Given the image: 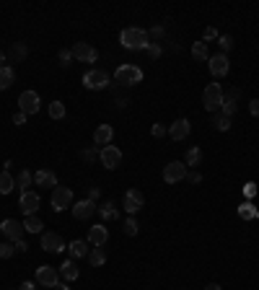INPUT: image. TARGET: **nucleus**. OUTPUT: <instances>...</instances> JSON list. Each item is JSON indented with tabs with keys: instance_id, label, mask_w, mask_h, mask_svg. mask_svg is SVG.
Returning a JSON list of instances; mask_svg holds the SVG:
<instances>
[{
	"instance_id": "nucleus-25",
	"label": "nucleus",
	"mask_w": 259,
	"mask_h": 290,
	"mask_svg": "<svg viewBox=\"0 0 259 290\" xmlns=\"http://www.w3.org/2000/svg\"><path fill=\"white\" fill-rule=\"evenodd\" d=\"M13 189H16V179L8 171H0V194H11Z\"/></svg>"
},
{
	"instance_id": "nucleus-29",
	"label": "nucleus",
	"mask_w": 259,
	"mask_h": 290,
	"mask_svg": "<svg viewBox=\"0 0 259 290\" xmlns=\"http://www.w3.org/2000/svg\"><path fill=\"white\" fill-rule=\"evenodd\" d=\"M238 215H241L243 220H254V218H259V210H254L251 202H243V205L238 207Z\"/></svg>"
},
{
	"instance_id": "nucleus-24",
	"label": "nucleus",
	"mask_w": 259,
	"mask_h": 290,
	"mask_svg": "<svg viewBox=\"0 0 259 290\" xmlns=\"http://www.w3.org/2000/svg\"><path fill=\"white\" fill-rule=\"evenodd\" d=\"M13 81H16V73H13V68H0V91H8L13 86Z\"/></svg>"
},
{
	"instance_id": "nucleus-52",
	"label": "nucleus",
	"mask_w": 259,
	"mask_h": 290,
	"mask_svg": "<svg viewBox=\"0 0 259 290\" xmlns=\"http://www.w3.org/2000/svg\"><path fill=\"white\" fill-rule=\"evenodd\" d=\"M6 60H8V57H6V52H0V68H6Z\"/></svg>"
},
{
	"instance_id": "nucleus-51",
	"label": "nucleus",
	"mask_w": 259,
	"mask_h": 290,
	"mask_svg": "<svg viewBox=\"0 0 259 290\" xmlns=\"http://www.w3.org/2000/svg\"><path fill=\"white\" fill-rule=\"evenodd\" d=\"M55 290H70V287H68V282H57V285H55Z\"/></svg>"
},
{
	"instance_id": "nucleus-49",
	"label": "nucleus",
	"mask_w": 259,
	"mask_h": 290,
	"mask_svg": "<svg viewBox=\"0 0 259 290\" xmlns=\"http://www.w3.org/2000/svg\"><path fill=\"white\" fill-rule=\"evenodd\" d=\"M13 246H16V251H29V243H26L24 238H21V241H16Z\"/></svg>"
},
{
	"instance_id": "nucleus-43",
	"label": "nucleus",
	"mask_w": 259,
	"mask_h": 290,
	"mask_svg": "<svg viewBox=\"0 0 259 290\" xmlns=\"http://www.w3.org/2000/svg\"><path fill=\"white\" fill-rule=\"evenodd\" d=\"M210 39H218V29L215 26H207L205 29V42H210Z\"/></svg>"
},
{
	"instance_id": "nucleus-36",
	"label": "nucleus",
	"mask_w": 259,
	"mask_h": 290,
	"mask_svg": "<svg viewBox=\"0 0 259 290\" xmlns=\"http://www.w3.org/2000/svg\"><path fill=\"white\" fill-rule=\"evenodd\" d=\"M26 52H29V50H26L24 44L19 42V44H13V50H11V57H13V60H21V57H26Z\"/></svg>"
},
{
	"instance_id": "nucleus-44",
	"label": "nucleus",
	"mask_w": 259,
	"mask_h": 290,
	"mask_svg": "<svg viewBox=\"0 0 259 290\" xmlns=\"http://www.w3.org/2000/svg\"><path fill=\"white\" fill-rule=\"evenodd\" d=\"M187 179H189V184H200V181H202V174L192 171V174H187Z\"/></svg>"
},
{
	"instance_id": "nucleus-9",
	"label": "nucleus",
	"mask_w": 259,
	"mask_h": 290,
	"mask_svg": "<svg viewBox=\"0 0 259 290\" xmlns=\"http://www.w3.org/2000/svg\"><path fill=\"white\" fill-rule=\"evenodd\" d=\"M34 282L42 285V287H55L60 282V272L52 269L50 264H42V267H37V280Z\"/></svg>"
},
{
	"instance_id": "nucleus-37",
	"label": "nucleus",
	"mask_w": 259,
	"mask_h": 290,
	"mask_svg": "<svg viewBox=\"0 0 259 290\" xmlns=\"http://www.w3.org/2000/svg\"><path fill=\"white\" fill-rule=\"evenodd\" d=\"M218 44H220V50L225 55L228 50H233V37H218Z\"/></svg>"
},
{
	"instance_id": "nucleus-40",
	"label": "nucleus",
	"mask_w": 259,
	"mask_h": 290,
	"mask_svg": "<svg viewBox=\"0 0 259 290\" xmlns=\"http://www.w3.org/2000/svg\"><path fill=\"white\" fill-rule=\"evenodd\" d=\"M150 132H153V137H166V135H169V127H166V125H153Z\"/></svg>"
},
{
	"instance_id": "nucleus-15",
	"label": "nucleus",
	"mask_w": 259,
	"mask_h": 290,
	"mask_svg": "<svg viewBox=\"0 0 259 290\" xmlns=\"http://www.w3.org/2000/svg\"><path fill=\"white\" fill-rule=\"evenodd\" d=\"M207 68H210V73L215 75V78H223V75L228 73V55H223V52H218V55H212L210 60H207Z\"/></svg>"
},
{
	"instance_id": "nucleus-38",
	"label": "nucleus",
	"mask_w": 259,
	"mask_h": 290,
	"mask_svg": "<svg viewBox=\"0 0 259 290\" xmlns=\"http://www.w3.org/2000/svg\"><path fill=\"white\" fill-rule=\"evenodd\" d=\"M99 153H101V150H96V148H86L81 156H83V161H96V158H99Z\"/></svg>"
},
{
	"instance_id": "nucleus-32",
	"label": "nucleus",
	"mask_w": 259,
	"mask_h": 290,
	"mask_svg": "<svg viewBox=\"0 0 259 290\" xmlns=\"http://www.w3.org/2000/svg\"><path fill=\"white\" fill-rule=\"evenodd\" d=\"M50 117L52 119H63L65 117V104L63 101H52L50 104Z\"/></svg>"
},
{
	"instance_id": "nucleus-53",
	"label": "nucleus",
	"mask_w": 259,
	"mask_h": 290,
	"mask_svg": "<svg viewBox=\"0 0 259 290\" xmlns=\"http://www.w3.org/2000/svg\"><path fill=\"white\" fill-rule=\"evenodd\" d=\"M205 290H220V285H218V282H210V285H207Z\"/></svg>"
},
{
	"instance_id": "nucleus-42",
	"label": "nucleus",
	"mask_w": 259,
	"mask_h": 290,
	"mask_svg": "<svg viewBox=\"0 0 259 290\" xmlns=\"http://www.w3.org/2000/svg\"><path fill=\"white\" fill-rule=\"evenodd\" d=\"M243 194H246V197L256 194V184H254V181H246V184H243Z\"/></svg>"
},
{
	"instance_id": "nucleus-3",
	"label": "nucleus",
	"mask_w": 259,
	"mask_h": 290,
	"mask_svg": "<svg viewBox=\"0 0 259 290\" xmlns=\"http://www.w3.org/2000/svg\"><path fill=\"white\" fill-rule=\"evenodd\" d=\"M114 81L119 86H138L143 81V70L138 65H119L114 70Z\"/></svg>"
},
{
	"instance_id": "nucleus-46",
	"label": "nucleus",
	"mask_w": 259,
	"mask_h": 290,
	"mask_svg": "<svg viewBox=\"0 0 259 290\" xmlns=\"http://www.w3.org/2000/svg\"><path fill=\"white\" fill-rule=\"evenodd\" d=\"M163 37V26H156V29H150V39H161Z\"/></svg>"
},
{
	"instance_id": "nucleus-4",
	"label": "nucleus",
	"mask_w": 259,
	"mask_h": 290,
	"mask_svg": "<svg viewBox=\"0 0 259 290\" xmlns=\"http://www.w3.org/2000/svg\"><path fill=\"white\" fill-rule=\"evenodd\" d=\"M83 86H86L88 91H101V88L109 86V73L99 70V68H91V70H86V75H83Z\"/></svg>"
},
{
	"instance_id": "nucleus-14",
	"label": "nucleus",
	"mask_w": 259,
	"mask_h": 290,
	"mask_svg": "<svg viewBox=\"0 0 259 290\" xmlns=\"http://www.w3.org/2000/svg\"><path fill=\"white\" fill-rule=\"evenodd\" d=\"M70 212H73V218H75V220H88V218H91V215H94V212H96V202H91V200L73 202Z\"/></svg>"
},
{
	"instance_id": "nucleus-34",
	"label": "nucleus",
	"mask_w": 259,
	"mask_h": 290,
	"mask_svg": "<svg viewBox=\"0 0 259 290\" xmlns=\"http://www.w3.org/2000/svg\"><path fill=\"white\" fill-rule=\"evenodd\" d=\"M13 254H16V246H13L11 241H3V243H0V259H11Z\"/></svg>"
},
{
	"instance_id": "nucleus-21",
	"label": "nucleus",
	"mask_w": 259,
	"mask_h": 290,
	"mask_svg": "<svg viewBox=\"0 0 259 290\" xmlns=\"http://www.w3.org/2000/svg\"><path fill=\"white\" fill-rule=\"evenodd\" d=\"M78 274H81L78 264H75L73 259H65L63 267H60V277H63L65 282H73V280H78Z\"/></svg>"
},
{
	"instance_id": "nucleus-26",
	"label": "nucleus",
	"mask_w": 259,
	"mask_h": 290,
	"mask_svg": "<svg viewBox=\"0 0 259 290\" xmlns=\"http://www.w3.org/2000/svg\"><path fill=\"white\" fill-rule=\"evenodd\" d=\"M192 57L194 60H200V63H207L210 55H207V44L205 42H194L192 44Z\"/></svg>"
},
{
	"instance_id": "nucleus-8",
	"label": "nucleus",
	"mask_w": 259,
	"mask_h": 290,
	"mask_svg": "<svg viewBox=\"0 0 259 290\" xmlns=\"http://www.w3.org/2000/svg\"><path fill=\"white\" fill-rule=\"evenodd\" d=\"M19 106H21V112H24L26 117L37 114V112H39V106H42L39 94H37V91H24V94L19 96Z\"/></svg>"
},
{
	"instance_id": "nucleus-45",
	"label": "nucleus",
	"mask_w": 259,
	"mask_h": 290,
	"mask_svg": "<svg viewBox=\"0 0 259 290\" xmlns=\"http://www.w3.org/2000/svg\"><path fill=\"white\" fill-rule=\"evenodd\" d=\"M99 197H101V192H99V187H91V192H88V200H91V202H96V200H99Z\"/></svg>"
},
{
	"instance_id": "nucleus-47",
	"label": "nucleus",
	"mask_w": 259,
	"mask_h": 290,
	"mask_svg": "<svg viewBox=\"0 0 259 290\" xmlns=\"http://www.w3.org/2000/svg\"><path fill=\"white\" fill-rule=\"evenodd\" d=\"M13 125H26V114H24V112L13 114Z\"/></svg>"
},
{
	"instance_id": "nucleus-12",
	"label": "nucleus",
	"mask_w": 259,
	"mask_h": 290,
	"mask_svg": "<svg viewBox=\"0 0 259 290\" xmlns=\"http://www.w3.org/2000/svg\"><path fill=\"white\" fill-rule=\"evenodd\" d=\"M106 241H109V228L104 223H96V225L88 228V243L91 246H104Z\"/></svg>"
},
{
	"instance_id": "nucleus-6",
	"label": "nucleus",
	"mask_w": 259,
	"mask_h": 290,
	"mask_svg": "<svg viewBox=\"0 0 259 290\" xmlns=\"http://www.w3.org/2000/svg\"><path fill=\"white\" fill-rule=\"evenodd\" d=\"M99 161H101V166L104 169H119V163H122V150L117 148V145H106V148H101V153H99Z\"/></svg>"
},
{
	"instance_id": "nucleus-10",
	"label": "nucleus",
	"mask_w": 259,
	"mask_h": 290,
	"mask_svg": "<svg viewBox=\"0 0 259 290\" xmlns=\"http://www.w3.org/2000/svg\"><path fill=\"white\" fill-rule=\"evenodd\" d=\"M0 231H3V236H6L11 243H16V241L24 238V223L13 220V218H6L3 223H0Z\"/></svg>"
},
{
	"instance_id": "nucleus-18",
	"label": "nucleus",
	"mask_w": 259,
	"mask_h": 290,
	"mask_svg": "<svg viewBox=\"0 0 259 290\" xmlns=\"http://www.w3.org/2000/svg\"><path fill=\"white\" fill-rule=\"evenodd\" d=\"M42 249L50 251V254H60L65 249V243H63V238H60L57 233H42Z\"/></svg>"
},
{
	"instance_id": "nucleus-11",
	"label": "nucleus",
	"mask_w": 259,
	"mask_h": 290,
	"mask_svg": "<svg viewBox=\"0 0 259 290\" xmlns=\"http://www.w3.org/2000/svg\"><path fill=\"white\" fill-rule=\"evenodd\" d=\"M70 52H73V60H78V63H96L99 60V52L88 42H78Z\"/></svg>"
},
{
	"instance_id": "nucleus-22",
	"label": "nucleus",
	"mask_w": 259,
	"mask_h": 290,
	"mask_svg": "<svg viewBox=\"0 0 259 290\" xmlns=\"http://www.w3.org/2000/svg\"><path fill=\"white\" fill-rule=\"evenodd\" d=\"M68 251H70V256H73V259H83V256H88V241H81V238L70 241Z\"/></svg>"
},
{
	"instance_id": "nucleus-16",
	"label": "nucleus",
	"mask_w": 259,
	"mask_h": 290,
	"mask_svg": "<svg viewBox=\"0 0 259 290\" xmlns=\"http://www.w3.org/2000/svg\"><path fill=\"white\" fill-rule=\"evenodd\" d=\"M143 205H145V197H143L140 189H130V192L125 194V210H127V215H135V212H138Z\"/></svg>"
},
{
	"instance_id": "nucleus-23",
	"label": "nucleus",
	"mask_w": 259,
	"mask_h": 290,
	"mask_svg": "<svg viewBox=\"0 0 259 290\" xmlns=\"http://www.w3.org/2000/svg\"><path fill=\"white\" fill-rule=\"evenodd\" d=\"M106 262V251H104V246H94L88 251V264L91 267H101Z\"/></svg>"
},
{
	"instance_id": "nucleus-2",
	"label": "nucleus",
	"mask_w": 259,
	"mask_h": 290,
	"mask_svg": "<svg viewBox=\"0 0 259 290\" xmlns=\"http://www.w3.org/2000/svg\"><path fill=\"white\" fill-rule=\"evenodd\" d=\"M223 99H225V94H223L220 83H207V88L202 91V106L207 112H218L223 106Z\"/></svg>"
},
{
	"instance_id": "nucleus-31",
	"label": "nucleus",
	"mask_w": 259,
	"mask_h": 290,
	"mask_svg": "<svg viewBox=\"0 0 259 290\" xmlns=\"http://www.w3.org/2000/svg\"><path fill=\"white\" fill-rule=\"evenodd\" d=\"M32 179H34V176H32V174H29V171H21V174L16 176V189H21V192H29L26 187H29V184H32Z\"/></svg>"
},
{
	"instance_id": "nucleus-41",
	"label": "nucleus",
	"mask_w": 259,
	"mask_h": 290,
	"mask_svg": "<svg viewBox=\"0 0 259 290\" xmlns=\"http://www.w3.org/2000/svg\"><path fill=\"white\" fill-rule=\"evenodd\" d=\"M70 60H73V52H70V50H60V63L70 65Z\"/></svg>"
},
{
	"instance_id": "nucleus-33",
	"label": "nucleus",
	"mask_w": 259,
	"mask_h": 290,
	"mask_svg": "<svg viewBox=\"0 0 259 290\" xmlns=\"http://www.w3.org/2000/svg\"><path fill=\"white\" fill-rule=\"evenodd\" d=\"M202 161V150L200 148H189L187 150V166H200Z\"/></svg>"
},
{
	"instance_id": "nucleus-13",
	"label": "nucleus",
	"mask_w": 259,
	"mask_h": 290,
	"mask_svg": "<svg viewBox=\"0 0 259 290\" xmlns=\"http://www.w3.org/2000/svg\"><path fill=\"white\" fill-rule=\"evenodd\" d=\"M19 207H21L24 215H37V210H39V194H37V192H21Z\"/></svg>"
},
{
	"instance_id": "nucleus-19",
	"label": "nucleus",
	"mask_w": 259,
	"mask_h": 290,
	"mask_svg": "<svg viewBox=\"0 0 259 290\" xmlns=\"http://www.w3.org/2000/svg\"><path fill=\"white\" fill-rule=\"evenodd\" d=\"M112 140H114V127L112 125H99L94 130V143L96 145L106 148V145H112Z\"/></svg>"
},
{
	"instance_id": "nucleus-50",
	"label": "nucleus",
	"mask_w": 259,
	"mask_h": 290,
	"mask_svg": "<svg viewBox=\"0 0 259 290\" xmlns=\"http://www.w3.org/2000/svg\"><path fill=\"white\" fill-rule=\"evenodd\" d=\"M19 290H37V282H29V280H26V282H24Z\"/></svg>"
},
{
	"instance_id": "nucleus-39",
	"label": "nucleus",
	"mask_w": 259,
	"mask_h": 290,
	"mask_svg": "<svg viewBox=\"0 0 259 290\" xmlns=\"http://www.w3.org/2000/svg\"><path fill=\"white\" fill-rule=\"evenodd\" d=\"M148 55L153 57V60H158V57H161V44H158V42H150V44H148Z\"/></svg>"
},
{
	"instance_id": "nucleus-28",
	"label": "nucleus",
	"mask_w": 259,
	"mask_h": 290,
	"mask_svg": "<svg viewBox=\"0 0 259 290\" xmlns=\"http://www.w3.org/2000/svg\"><path fill=\"white\" fill-rule=\"evenodd\" d=\"M99 215H101L104 220H117L119 212H117V207H114L112 202H104V205L99 207Z\"/></svg>"
},
{
	"instance_id": "nucleus-17",
	"label": "nucleus",
	"mask_w": 259,
	"mask_h": 290,
	"mask_svg": "<svg viewBox=\"0 0 259 290\" xmlns=\"http://www.w3.org/2000/svg\"><path fill=\"white\" fill-rule=\"evenodd\" d=\"M189 130H192V125H189V119L187 117H181V119H176L174 122V125L169 127V137H171V140H184V137L189 135Z\"/></svg>"
},
{
	"instance_id": "nucleus-35",
	"label": "nucleus",
	"mask_w": 259,
	"mask_h": 290,
	"mask_svg": "<svg viewBox=\"0 0 259 290\" xmlns=\"http://www.w3.org/2000/svg\"><path fill=\"white\" fill-rule=\"evenodd\" d=\"M138 231H140V225H138V220H135L132 215L125 220V233L127 236H138Z\"/></svg>"
},
{
	"instance_id": "nucleus-20",
	"label": "nucleus",
	"mask_w": 259,
	"mask_h": 290,
	"mask_svg": "<svg viewBox=\"0 0 259 290\" xmlns=\"http://www.w3.org/2000/svg\"><path fill=\"white\" fill-rule=\"evenodd\" d=\"M34 181H37V187H44V189H55L57 187V176H55V171H47V169H42V171H37L34 174Z\"/></svg>"
},
{
	"instance_id": "nucleus-5",
	"label": "nucleus",
	"mask_w": 259,
	"mask_h": 290,
	"mask_svg": "<svg viewBox=\"0 0 259 290\" xmlns=\"http://www.w3.org/2000/svg\"><path fill=\"white\" fill-rule=\"evenodd\" d=\"M50 205H52L55 212H63V210L73 207V192L68 187H55L52 197H50Z\"/></svg>"
},
{
	"instance_id": "nucleus-30",
	"label": "nucleus",
	"mask_w": 259,
	"mask_h": 290,
	"mask_svg": "<svg viewBox=\"0 0 259 290\" xmlns=\"http://www.w3.org/2000/svg\"><path fill=\"white\" fill-rule=\"evenodd\" d=\"M212 125H215L218 132H225V130H231V117H225V114H215L212 117Z\"/></svg>"
},
{
	"instance_id": "nucleus-48",
	"label": "nucleus",
	"mask_w": 259,
	"mask_h": 290,
	"mask_svg": "<svg viewBox=\"0 0 259 290\" xmlns=\"http://www.w3.org/2000/svg\"><path fill=\"white\" fill-rule=\"evenodd\" d=\"M249 112H251L254 117H259V99H254V101L249 104Z\"/></svg>"
},
{
	"instance_id": "nucleus-27",
	"label": "nucleus",
	"mask_w": 259,
	"mask_h": 290,
	"mask_svg": "<svg viewBox=\"0 0 259 290\" xmlns=\"http://www.w3.org/2000/svg\"><path fill=\"white\" fill-rule=\"evenodd\" d=\"M42 228H44V223H42L37 215H26V220H24V231H29V233H42Z\"/></svg>"
},
{
	"instance_id": "nucleus-1",
	"label": "nucleus",
	"mask_w": 259,
	"mask_h": 290,
	"mask_svg": "<svg viewBox=\"0 0 259 290\" xmlns=\"http://www.w3.org/2000/svg\"><path fill=\"white\" fill-rule=\"evenodd\" d=\"M119 42H122V47L125 50H148V44H150V37L148 32H143V29H125V32L119 34Z\"/></svg>"
},
{
	"instance_id": "nucleus-7",
	"label": "nucleus",
	"mask_w": 259,
	"mask_h": 290,
	"mask_svg": "<svg viewBox=\"0 0 259 290\" xmlns=\"http://www.w3.org/2000/svg\"><path fill=\"white\" fill-rule=\"evenodd\" d=\"M184 179H187V163L171 161L163 169V181H166V184H176V181H184Z\"/></svg>"
}]
</instances>
